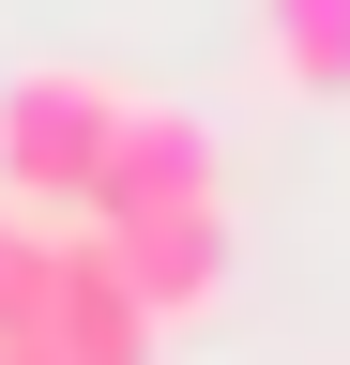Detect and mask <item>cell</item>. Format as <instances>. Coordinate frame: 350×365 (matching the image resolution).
<instances>
[{"mask_svg":"<svg viewBox=\"0 0 350 365\" xmlns=\"http://www.w3.org/2000/svg\"><path fill=\"white\" fill-rule=\"evenodd\" d=\"M0 244H16V198H0Z\"/></svg>","mask_w":350,"mask_h":365,"instance_id":"6","label":"cell"},{"mask_svg":"<svg viewBox=\"0 0 350 365\" xmlns=\"http://www.w3.org/2000/svg\"><path fill=\"white\" fill-rule=\"evenodd\" d=\"M92 244L122 259V289H138L153 319H198L213 289H229V182H213V198H153V213H107Z\"/></svg>","mask_w":350,"mask_h":365,"instance_id":"2","label":"cell"},{"mask_svg":"<svg viewBox=\"0 0 350 365\" xmlns=\"http://www.w3.org/2000/svg\"><path fill=\"white\" fill-rule=\"evenodd\" d=\"M153 91H122L92 61H16L0 76V198L16 213H46V228H92L107 198V168H122V137H138Z\"/></svg>","mask_w":350,"mask_h":365,"instance_id":"1","label":"cell"},{"mask_svg":"<svg viewBox=\"0 0 350 365\" xmlns=\"http://www.w3.org/2000/svg\"><path fill=\"white\" fill-rule=\"evenodd\" d=\"M213 122H183V107H138V137H122V168H107V198H92V228L107 213H153V198H213Z\"/></svg>","mask_w":350,"mask_h":365,"instance_id":"4","label":"cell"},{"mask_svg":"<svg viewBox=\"0 0 350 365\" xmlns=\"http://www.w3.org/2000/svg\"><path fill=\"white\" fill-rule=\"evenodd\" d=\"M153 335H168V319L122 289V259L92 244V228H61V259H46V335H31V350H46V365H153Z\"/></svg>","mask_w":350,"mask_h":365,"instance_id":"3","label":"cell"},{"mask_svg":"<svg viewBox=\"0 0 350 365\" xmlns=\"http://www.w3.org/2000/svg\"><path fill=\"white\" fill-rule=\"evenodd\" d=\"M259 46H274V76L289 91H350V0H259Z\"/></svg>","mask_w":350,"mask_h":365,"instance_id":"5","label":"cell"},{"mask_svg":"<svg viewBox=\"0 0 350 365\" xmlns=\"http://www.w3.org/2000/svg\"><path fill=\"white\" fill-rule=\"evenodd\" d=\"M0 365H46V350H0Z\"/></svg>","mask_w":350,"mask_h":365,"instance_id":"7","label":"cell"}]
</instances>
